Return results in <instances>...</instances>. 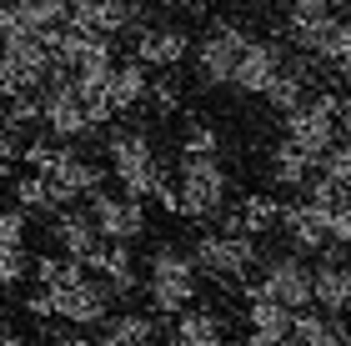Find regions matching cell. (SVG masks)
I'll return each instance as SVG.
<instances>
[{
    "label": "cell",
    "mask_w": 351,
    "mask_h": 346,
    "mask_svg": "<svg viewBox=\"0 0 351 346\" xmlns=\"http://www.w3.org/2000/svg\"><path fill=\"white\" fill-rule=\"evenodd\" d=\"M141 291H146V301H151L156 317H181L186 306H196L201 276H196V266H191V251L161 241V246L151 251V261H146Z\"/></svg>",
    "instance_id": "1"
},
{
    "label": "cell",
    "mask_w": 351,
    "mask_h": 346,
    "mask_svg": "<svg viewBox=\"0 0 351 346\" xmlns=\"http://www.w3.org/2000/svg\"><path fill=\"white\" fill-rule=\"evenodd\" d=\"M106 156H110V176H116L121 196H136V201L156 196V186L171 176L166 161H161V151H156V140L146 131H136V125L110 131L106 136Z\"/></svg>",
    "instance_id": "2"
},
{
    "label": "cell",
    "mask_w": 351,
    "mask_h": 346,
    "mask_svg": "<svg viewBox=\"0 0 351 346\" xmlns=\"http://www.w3.org/2000/svg\"><path fill=\"white\" fill-rule=\"evenodd\" d=\"M176 196H181V221H216L226 211V196H231V176L221 166V156H181V171H176Z\"/></svg>",
    "instance_id": "3"
},
{
    "label": "cell",
    "mask_w": 351,
    "mask_h": 346,
    "mask_svg": "<svg viewBox=\"0 0 351 346\" xmlns=\"http://www.w3.org/2000/svg\"><path fill=\"white\" fill-rule=\"evenodd\" d=\"M191 266H196L201 281H216V286H246L251 271L261 266L256 236H226V231H201L196 246H191Z\"/></svg>",
    "instance_id": "4"
},
{
    "label": "cell",
    "mask_w": 351,
    "mask_h": 346,
    "mask_svg": "<svg viewBox=\"0 0 351 346\" xmlns=\"http://www.w3.org/2000/svg\"><path fill=\"white\" fill-rule=\"evenodd\" d=\"M246 25L241 21H211L206 25V36L196 45V81L206 90H216V86H231V71H236V60H241L246 51Z\"/></svg>",
    "instance_id": "5"
},
{
    "label": "cell",
    "mask_w": 351,
    "mask_h": 346,
    "mask_svg": "<svg viewBox=\"0 0 351 346\" xmlns=\"http://www.w3.org/2000/svg\"><path fill=\"white\" fill-rule=\"evenodd\" d=\"M256 281H246L241 291H256L266 296V301H276L286 311H306L311 306V266L301 261V256H271L256 266Z\"/></svg>",
    "instance_id": "6"
},
{
    "label": "cell",
    "mask_w": 351,
    "mask_h": 346,
    "mask_svg": "<svg viewBox=\"0 0 351 346\" xmlns=\"http://www.w3.org/2000/svg\"><path fill=\"white\" fill-rule=\"evenodd\" d=\"M86 211H90L101 241L131 246V241L146 236V201H136V196H121V191H106L101 186L95 196H86Z\"/></svg>",
    "instance_id": "7"
},
{
    "label": "cell",
    "mask_w": 351,
    "mask_h": 346,
    "mask_svg": "<svg viewBox=\"0 0 351 346\" xmlns=\"http://www.w3.org/2000/svg\"><path fill=\"white\" fill-rule=\"evenodd\" d=\"M66 25L86 30V36H110L116 40L121 30H141L146 15H141L136 0H71V21Z\"/></svg>",
    "instance_id": "8"
},
{
    "label": "cell",
    "mask_w": 351,
    "mask_h": 346,
    "mask_svg": "<svg viewBox=\"0 0 351 346\" xmlns=\"http://www.w3.org/2000/svg\"><path fill=\"white\" fill-rule=\"evenodd\" d=\"M51 306H56V321H66V326H101L110 317V291L95 276H81L71 286H56Z\"/></svg>",
    "instance_id": "9"
},
{
    "label": "cell",
    "mask_w": 351,
    "mask_h": 346,
    "mask_svg": "<svg viewBox=\"0 0 351 346\" xmlns=\"http://www.w3.org/2000/svg\"><path fill=\"white\" fill-rule=\"evenodd\" d=\"M86 271H95V281L110 291V301H125V296L141 291V271H136V256L131 246H116V241H101L90 251Z\"/></svg>",
    "instance_id": "10"
},
{
    "label": "cell",
    "mask_w": 351,
    "mask_h": 346,
    "mask_svg": "<svg viewBox=\"0 0 351 346\" xmlns=\"http://www.w3.org/2000/svg\"><path fill=\"white\" fill-rule=\"evenodd\" d=\"M286 66V51L276 40H246L241 60H236L231 71V90H241V96H266V86L276 81V71Z\"/></svg>",
    "instance_id": "11"
},
{
    "label": "cell",
    "mask_w": 351,
    "mask_h": 346,
    "mask_svg": "<svg viewBox=\"0 0 351 346\" xmlns=\"http://www.w3.org/2000/svg\"><path fill=\"white\" fill-rule=\"evenodd\" d=\"M191 55V36L176 25H141L136 30V55L146 71H176L181 60Z\"/></svg>",
    "instance_id": "12"
},
{
    "label": "cell",
    "mask_w": 351,
    "mask_h": 346,
    "mask_svg": "<svg viewBox=\"0 0 351 346\" xmlns=\"http://www.w3.org/2000/svg\"><path fill=\"white\" fill-rule=\"evenodd\" d=\"M276 226L286 236V246H291V256H322L326 246V216L311 206V201H291V206H281Z\"/></svg>",
    "instance_id": "13"
},
{
    "label": "cell",
    "mask_w": 351,
    "mask_h": 346,
    "mask_svg": "<svg viewBox=\"0 0 351 346\" xmlns=\"http://www.w3.org/2000/svg\"><path fill=\"white\" fill-rule=\"evenodd\" d=\"M51 241H56V251L60 256H71V261H90V251L101 246V236H95V221H90V211H81V206H60L56 216H51Z\"/></svg>",
    "instance_id": "14"
},
{
    "label": "cell",
    "mask_w": 351,
    "mask_h": 346,
    "mask_svg": "<svg viewBox=\"0 0 351 346\" xmlns=\"http://www.w3.org/2000/svg\"><path fill=\"white\" fill-rule=\"evenodd\" d=\"M51 186L60 191V201H66V206H75L81 196H95V191L106 186V166H95V161H86L81 151L66 146V156L51 166Z\"/></svg>",
    "instance_id": "15"
},
{
    "label": "cell",
    "mask_w": 351,
    "mask_h": 346,
    "mask_svg": "<svg viewBox=\"0 0 351 346\" xmlns=\"http://www.w3.org/2000/svg\"><path fill=\"white\" fill-rule=\"evenodd\" d=\"M311 306L326 311V317H346L351 311V266L346 261L316 256V266H311Z\"/></svg>",
    "instance_id": "16"
},
{
    "label": "cell",
    "mask_w": 351,
    "mask_h": 346,
    "mask_svg": "<svg viewBox=\"0 0 351 346\" xmlns=\"http://www.w3.org/2000/svg\"><path fill=\"white\" fill-rule=\"evenodd\" d=\"M286 121V140L306 156V161H322V156L337 146V121H326V116H316L311 106H296L291 116H281Z\"/></svg>",
    "instance_id": "17"
},
{
    "label": "cell",
    "mask_w": 351,
    "mask_h": 346,
    "mask_svg": "<svg viewBox=\"0 0 351 346\" xmlns=\"http://www.w3.org/2000/svg\"><path fill=\"white\" fill-rule=\"evenodd\" d=\"M101 346H156L161 341V321L146 311H110L101 321Z\"/></svg>",
    "instance_id": "18"
},
{
    "label": "cell",
    "mask_w": 351,
    "mask_h": 346,
    "mask_svg": "<svg viewBox=\"0 0 351 346\" xmlns=\"http://www.w3.org/2000/svg\"><path fill=\"white\" fill-rule=\"evenodd\" d=\"M146 86H151V71L141 60H125V66H110V81H106V106L110 116H125L136 106H146Z\"/></svg>",
    "instance_id": "19"
},
{
    "label": "cell",
    "mask_w": 351,
    "mask_h": 346,
    "mask_svg": "<svg viewBox=\"0 0 351 346\" xmlns=\"http://www.w3.org/2000/svg\"><path fill=\"white\" fill-rule=\"evenodd\" d=\"M226 341V321L211 306H186L181 317H171V346H216Z\"/></svg>",
    "instance_id": "20"
},
{
    "label": "cell",
    "mask_w": 351,
    "mask_h": 346,
    "mask_svg": "<svg viewBox=\"0 0 351 346\" xmlns=\"http://www.w3.org/2000/svg\"><path fill=\"white\" fill-rule=\"evenodd\" d=\"M306 96H311V75H306V60H286V66L276 71V81L266 86V106L271 111H281V116H291L296 106H306Z\"/></svg>",
    "instance_id": "21"
},
{
    "label": "cell",
    "mask_w": 351,
    "mask_h": 346,
    "mask_svg": "<svg viewBox=\"0 0 351 346\" xmlns=\"http://www.w3.org/2000/svg\"><path fill=\"white\" fill-rule=\"evenodd\" d=\"M311 171H316V161H306L291 140H276L271 156H266V176H271V186H281V191H301V186L311 181Z\"/></svg>",
    "instance_id": "22"
},
{
    "label": "cell",
    "mask_w": 351,
    "mask_h": 346,
    "mask_svg": "<svg viewBox=\"0 0 351 346\" xmlns=\"http://www.w3.org/2000/svg\"><path fill=\"white\" fill-rule=\"evenodd\" d=\"M10 196H15V211L25 216H56L66 201H60V191L51 186V176H36V171H25V176L10 181Z\"/></svg>",
    "instance_id": "23"
},
{
    "label": "cell",
    "mask_w": 351,
    "mask_h": 346,
    "mask_svg": "<svg viewBox=\"0 0 351 346\" xmlns=\"http://www.w3.org/2000/svg\"><path fill=\"white\" fill-rule=\"evenodd\" d=\"M341 341H346L341 317H326V311H316V306L291 317V346H341Z\"/></svg>",
    "instance_id": "24"
},
{
    "label": "cell",
    "mask_w": 351,
    "mask_h": 346,
    "mask_svg": "<svg viewBox=\"0 0 351 346\" xmlns=\"http://www.w3.org/2000/svg\"><path fill=\"white\" fill-rule=\"evenodd\" d=\"M337 25H341V15H291L286 21V36H291V45L301 55H316L322 60V51H326V40L337 36Z\"/></svg>",
    "instance_id": "25"
},
{
    "label": "cell",
    "mask_w": 351,
    "mask_h": 346,
    "mask_svg": "<svg viewBox=\"0 0 351 346\" xmlns=\"http://www.w3.org/2000/svg\"><path fill=\"white\" fill-rule=\"evenodd\" d=\"M291 317H296V311H286V306H276V301H266V296L246 291V326H251L256 336L291 341Z\"/></svg>",
    "instance_id": "26"
},
{
    "label": "cell",
    "mask_w": 351,
    "mask_h": 346,
    "mask_svg": "<svg viewBox=\"0 0 351 346\" xmlns=\"http://www.w3.org/2000/svg\"><path fill=\"white\" fill-rule=\"evenodd\" d=\"M15 10H21V25L30 36H45V30L71 21V0H15Z\"/></svg>",
    "instance_id": "27"
},
{
    "label": "cell",
    "mask_w": 351,
    "mask_h": 346,
    "mask_svg": "<svg viewBox=\"0 0 351 346\" xmlns=\"http://www.w3.org/2000/svg\"><path fill=\"white\" fill-rule=\"evenodd\" d=\"M30 276H36V286L56 291V286H71V281L90 276V271L81 261H71V256H36V261H30Z\"/></svg>",
    "instance_id": "28"
},
{
    "label": "cell",
    "mask_w": 351,
    "mask_h": 346,
    "mask_svg": "<svg viewBox=\"0 0 351 346\" xmlns=\"http://www.w3.org/2000/svg\"><path fill=\"white\" fill-rule=\"evenodd\" d=\"M0 121H5V131L21 140V136H30L40 125V96H10L5 106H0Z\"/></svg>",
    "instance_id": "29"
},
{
    "label": "cell",
    "mask_w": 351,
    "mask_h": 346,
    "mask_svg": "<svg viewBox=\"0 0 351 346\" xmlns=\"http://www.w3.org/2000/svg\"><path fill=\"white\" fill-rule=\"evenodd\" d=\"M66 156V146L60 140H51V136H30V140H21V161L36 171V176H51V166Z\"/></svg>",
    "instance_id": "30"
},
{
    "label": "cell",
    "mask_w": 351,
    "mask_h": 346,
    "mask_svg": "<svg viewBox=\"0 0 351 346\" xmlns=\"http://www.w3.org/2000/svg\"><path fill=\"white\" fill-rule=\"evenodd\" d=\"M221 151V136L211 121H191L186 136H181V156H216Z\"/></svg>",
    "instance_id": "31"
},
{
    "label": "cell",
    "mask_w": 351,
    "mask_h": 346,
    "mask_svg": "<svg viewBox=\"0 0 351 346\" xmlns=\"http://www.w3.org/2000/svg\"><path fill=\"white\" fill-rule=\"evenodd\" d=\"M316 171H322L326 181H337V186H346V191H351V146H346V140H337V146L316 161Z\"/></svg>",
    "instance_id": "32"
},
{
    "label": "cell",
    "mask_w": 351,
    "mask_h": 346,
    "mask_svg": "<svg viewBox=\"0 0 351 346\" xmlns=\"http://www.w3.org/2000/svg\"><path fill=\"white\" fill-rule=\"evenodd\" d=\"M146 101H151L161 116H176V106H181V81H176V75H151Z\"/></svg>",
    "instance_id": "33"
},
{
    "label": "cell",
    "mask_w": 351,
    "mask_h": 346,
    "mask_svg": "<svg viewBox=\"0 0 351 346\" xmlns=\"http://www.w3.org/2000/svg\"><path fill=\"white\" fill-rule=\"evenodd\" d=\"M25 276H30L25 246H0V286H21Z\"/></svg>",
    "instance_id": "34"
},
{
    "label": "cell",
    "mask_w": 351,
    "mask_h": 346,
    "mask_svg": "<svg viewBox=\"0 0 351 346\" xmlns=\"http://www.w3.org/2000/svg\"><path fill=\"white\" fill-rule=\"evenodd\" d=\"M25 226H30V216H25V211L0 206V246H25Z\"/></svg>",
    "instance_id": "35"
},
{
    "label": "cell",
    "mask_w": 351,
    "mask_h": 346,
    "mask_svg": "<svg viewBox=\"0 0 351 346\" xmlns=\"http://www.w3.org/2000/svg\"><path fill=\"white\" fill-rule=\"evenodd\" d=\"M322 216H326V241L341 246V251H351V201L337 206V211H322Z\"/></svg>",
    "instance_id": "36"
},
{
    "label": "cell",
    "mask_w": 351,
    "mask_h": 346,
    "mask_svg": "<svg viewBox=\"0 0 351 346\" xmlns=\"http://www.w3.org/2000/svg\"><path fill=\"white\" fill-rule=\"evenodd\" d=\"M25 317H36V321H56V306H51V291H45V286L25 291Z\"/></svg>",
    "instance_id": "37"
},
{
    "label": "cell",
    "mask_w": 351,
    "mask_h": 346,
    "mask_svg": "<svg viewBox=\"0 0 351 346\" xmlns=\"http://www.w3.org/2000/svg\"><path fill=\"white\" fill-rule=\"evenodd\" d=\"M286 5H291V15H326L337 0H286Z\"/></svg>",
    "instance_id": "38"
},
{
    "label": "cell",
    "mask_w": 351,
    "mask_h": 346,
    "mask_svg": "<svg viewBox=\"0 0 351 346\" xmlns=\"http://www.w3.org/2000/svg\"><path fill=\"white\" fill-rule=\"evenodd\" d=\"M15 156H21V140L5 131V121H0V161H15Z\"/></svg>",
    "instance_id": "39"
},
{
    "label": "cell",
    "mask_w": 351,
    "mask_h": 346,
    "mask_svg": "<svg viewBox=\"0 0 351 346\" xmlns=\"http://www.w3.org/2000/svg\"><path fill=\"white\" fill-rule=\"evenodd\" d=\"M246 346H291V341H276V336H256V332H251Z\"/></svg>",
    "instance_id": "40"
},
{
    "label": "cell",
    "mask_w": 351,
    "mask_h": 346,
    "mask_svg": "<svg viewBox=\"0 0 351 346\" xmlns=\"http://www.w3.org/2000/svg\"><path fill=\"white\" fill-rule=\"evenodd\" d=\"M161 5H176V10H201V0H161Z\"/></svg>",
    "instance_id": "41"
},
{
    "label": "cell",
    "mask_w": 351,
    "mask_h": 346,
    "mask_svg": "<svg viewBox=\"0 0 351 346\" xmlns=\"http://www.w3.org/2000/svg\"><path fill=\"white\" fill-rule=\"evenodd\" d=\"M0 346H36V341H30V336H15V332H10V336H0Z\"/></svg>",
    "instance_id": "42"
},
{
    "label": "cell",
    "mask_w": 351,
    "mask_h": 346,
    "mask_svg": "<svg viewBox=\"0 0 351 346\" xmlns=\"http://www.w3.org/2000/svg\"><path fill=\"white\" fill-rule=\"evenodd\" d=\"M341 121H351V90H341Z\"/></svg>",
    "instance_id": "43"
},
{
    "label": "cell",
    "mask_w": 351,
    "mask_h": 346,
    "mask_svg": "<svg viewBox=\"0 0 351 346\" xmlns=\"http://www.w3.org/2000/svg\"><path fill=\"white\" fill-rule=\"evenodd\" d=\"M0 336H10V321H5V311H0Z\"/></svg>",
    "instance_id": "44"
},
{
    "label": "cell",
    "mask_w": 351,
    "mask_h": 346,
    "mask_svg": "<svg viewBox=\"0 0 351 346\" xmlns=\"http://www.w3.org/2000/svg\"><path fill=\"white\" fill-rule=\"evenodd\" d=\"M341 346H351V326H346V341H341Z\"/></svg>",
    "instance_id": "45"
},
{
    "label": "cell",
    "mask_w": 351,
    "mask_h": 346,
    "mask_svg": "<svg viewBox=\"0 0 351 346\" xmlns=\"http://www.w3.org/2000/svg\"><path fill=\"white\" fill-rule=\"evenodd\" d=\"M216 346H231V341H216Z\"/></svg>",
    "instance_id": "46"
},
{
    "label": "cell",
    "mask_w": 351,
    "mask_h": 346,
    "mask_svg": "<svg viewBox=\"0 0 351 346\" xmlns=\"http://www.w3.org/2000/svg\"><path fill=\"white\" fill-rule=\"evenodd\" d=\"M341 5H351V0H341Z\"/></svg>",
    "instance_id": "47"
}]
</instances>
